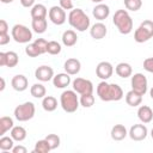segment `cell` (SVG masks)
Listing matches in <instances>:
<instances>
[{"mask_svg":"<svg viewBox=\"0 0 153 153\" xmlns=\"http://www.w3.org/2000/svg\"><path fill=\"white\" fill-rule=\"evenodd\" d=\"M33 43H35V44L37 45V48L39 49L41 54L47 53V47H48V41H47V39H44V38H37V39H35Z\"/></svg>","mask_w":153,"mask_h":153,"instance_id":"cell-38","label":"cell"},{"mask_svg":"<svg viewBox=\"0 0 153 153\" xmlns=\"http://www.w3.org/2000/svg\"><path fill=\"white\" fill-rule=\"evenodd\" d=\"M61 39H62V43L65 47H73L78 42V36L74 30H66L62 33Z\"/></svg>","mask_w":153,"mask_h":153,"instance_id":"cell-23","label":"cell"},{"mask_svg":"<svg viewBox=\"0 0 153 153\" xmlns=\"http://www.w3.org/2000/svg\"><path fill=\"white\" fill-rule=\"evenodd\" d=\"M10 35L8 33H0V45H6L10 43Z\"/></svg>","mask_w":153,"mask_h":153,"instance_id":"cell-42","label":"cell"},{"mask_svg":"<svg viewBox=\"0 0 153 153\" xmlns=\"http://www.w3.org/2000/svg\"><path fill=\"white\" fill-rule=\"evenodd\" d=\"M11 136H12V139L14 140V141H17V142H22V141H24L25 139H26V135H27V133H26V129L24 128V127H22V126H14L12 129H11Z\"/></svg>","mask_w":153,"mask_h":153,"instance_id":"cell-26","label":"cell"},{"mask_svg":"<svg viewBox=\"0 0 153 153\" xmlns=\"http://www.w3.org/2000/svg\"><path fill=\"white\" fill-rule=\"evenodd\" d=\"M63 68H65V72L68 73L69 75H76L81 69V63L78 59L71 57V59L66 60V62L63 65Z\"/></svg>","mask_w":153,"mask_h":153,"instance_id":"cell-17","label":"cell"},{"mask_svg":"<svg viewBox=\"0 0 153 153\" xmlns=\"http://www.w3.org/2000/svg\"><path fill=\"white\" fill-rule=\"evenodd\" d=\"M149 96H151V98L153 99V87H152V88L149 90Z\"/></svg>","mask_w":153,"mask_h":153,"instance_id":"cell-48","label":"cell"},{"mask_svg":"<svg viewBox=\"0 0 153 153\" xmlns=\"http://www.w3.org/2000/svg\"><path fill=\"white\" fill-rule=\"evenodd\" d=\"M153 37V22L149 19L143 20L134 31V41L136 43H145Z\"/></svg>","mask_w":153,"mask_h":153,"instance_id":"cell-5","label":"cell"},{"mask_svg":"<svg viewBox=\"0 0 153 153\" xmlns=\"http://www.w3.org/2000/svg\"><path fill=\"white\" fill-rule=\"evenodd\" d=\"M62 50L61 48V44L56 41H49L48 42V47H47V53L50 54V55H57L60 54Z\"/></svg>","mask_w":153,"mask_h":153,"instance_id":"cell-35","label":"cell"},{"mask_svg":"<svg viewBox=\"0 0 153 153\" xmlns=\"http://www.w3.org/2000/svg\"><path fill=\"white\" fill-rule=\"evenodd\" d=\"M73 90L79 94H86V93H93V84L88 79L84 78H75L72 81Z\"/></svg>","mask_w":153,"mask_h":153,"instance_id":"cell-9","label":"cell"},{"mask_svg":"<svg viewBox=\"0 0 153 153\" xmlns=\"http://www.w3.org/2000/svg\"><path fill=\"white\" fill-rule=\"evenodd\" d=\"M2 4H10V2H13L14 0H0Z\"/></svg>","mask_w":153,"mask_h":153,"instance_id":"cell-46","label":"cell"},{"mask_svg":"<svg viewBox=\"0 0 153 153\" xmlns=\"http://www.w3.org/2000/svg\"><path fill=\"white\" fill-rule=\"evenodd\" d=\"M30 14H31V18H32V19H37V18H47L48 10H47V7H45L43 4H35V5L31 7Z\"/></svg>","mask_w":153,"mask_h":153,"instance_id":"cell-25","label":"cell"},{"mask_svg":"<svg viewBox=\"0 0 153 153\" xmlns=\"http://www.w3.org/2000/svg\"><path fill=\"white\" fill-rule=\"evenodd\" d=\"M25 54H26L29 57H37V56L42 55L41 51H39V49L37 48V45H36L33 42H32V43H29V44L25 47Z\"/></svg>","mask_w":153,"mask_h":153,"instance_id":"cell-36","label":"cell"},{"mask_svg":"<svg viewBox=\"0 0 153 153\" xmlns=\"http://www.w3.org/2000/svg\"><path fill=\"white\" fill-rule=\"evenodd\" d=\"M42 108L48 112L55 111L57 108V99L53 96H45L44 98H42Z\"/></svg>","mask_w":153,"mask_h":153,"instance_id":"cell-28","label":"cell"},{"mask_svg":"<svg viewBox=\"0 0 153 153\" xmlns=\"http://www.w3.org/2000/svg\"><path fill=\"white\" fill-rule=\"evenodd\" d=\"M97 96L103 102H118L123 98V90L117 84H109L103 80L97 85Z\"/></svg>","mask_w":153,"mask_h":153,"instance_id":"cell-1","label":"cell"},{"mask_svg":"<svg viewBox=\"0 0 153 153\" xmlns=\"http://www.w3.org/2000/svg\"><path fill=\"white\" fill-rule=\"evenodd\" d=\"M48 17H49L50 22L54 23L55 25H62L66 23V19H67L66 11L61 6L50 7V10L48 11Z\"/></svg>","mask_w":153,"mask_h":153,"instance_id":"cell-10","label":"cell"},{"mask_svg":"<svg viewBox=\"0 0 153 153\" xmlns=\"http://www.w3.org/2000/svg\"><path fill=\"white\" fill-rule=\"evenodd\" d=\"M30 93L32 97L35 98H44L45 94H47V90H45V86L41 82H37V84H33L30 88Z\"/></svg>","mask_w":153,"mask_h":153,"instance_id":"cell-30","label":"cell"},{"mask_svg":"<svg viewBox=\"0 0 153 153\" xmlns=\"http://www.w3.org/2000/svg\"><path fill=\"white\" fill-rule=\"evenodd\" d=\"M11 85H12L13 90H16V91H18V92H23V91H25V90L27 88V86H29V80H27V78H26L25 75H23V74H17V75H14V76L12 78Z\"/></svg>","mask_w":153,"mask_h":153,"instance_id":"cell-18","label":"cell"},{"mask_svg":"<svg viewBox=\"0 0 153 153\" xmlns=\"http://www.w3.org/2000/svg\"><path fill=\"white\" fill-rule=\"evenodd\" d=\"M0 81H1V86H0V91H4V90H5V79H4V78H1V79H0Z\"/></svg>","mask_w":153,"mask_h":153,"instance_id":"cell-45","label":"cell"},{"mask_svg":"<svg viewBox=\"0 0 153 153\" xmlns=\"http://www.w3.org/2000/svg\"><path fill=\"white\" fill-rule=\"evenodd\" d=\"M128 135L134 141H142L147 137L148 129L145 126V123H137V124H134V126L130 127V129L128 131Z\"/></svg>","mask_w":153,"mask_h":153,"instance_id":"cell-11","label":"cell"},{"mask_svg":"<svg viewBox=\"0 0 153 153\" xmlns=\"http://www.w3.org/2000/svg\"><path fill=\"white\" fill-rule=\"evenodd\" d=\"M92 14L97 20L103 22L110 16V7L105 4H103V2L97 4L92 10Z\"/></svg>","mask_w":153,"mask_h":153,"instance_id":"cell-15","label":"cell"},{"mask_svg":"<svg viewBox=\"0 0 153 153\" xmlns=\"http://www.w3.org/2000/svg\"><path fill=\"white\" fill-rule=\"evenodd\" d=\"M60 6L66 10H73L74 8V0H60Z\"/></svg>","mask_w":153,"mask_h":153,"instance_id":"cell-40","label":"cell"},{"mask_svg":"<svg viewBox=\"0 0 153 153\" xmlns=\"http://www.w3.org/2000/svg\"><path fill=\"white\" fill-rule=\"evenodd\" d=\"M151 136H152V139H153V128H152V130H151Z\"/></svg>","mask_w":153,"mask_h":153,"instance_id":"cell-49","label":"cell"},{"mask_svg":"<svg viewBox=\"0 0 153 153\" xmlns=\"http://www.w3.org/2000/svg\"><path fill=\"white\" fill-rule=\"evenodd\" d=\"M108 33V29L105 26V24H103L102 22H98V23H94L91 29H90V35L93 39H103Z\"/></svg>","mask_w":153,"mask_h":153,"instance_id":"cell-16","label":"cell"},{"mask_svg":"<svg viewBox=\"0 0 153 153\" xmlns=\"http://www.w3.org/2000/svg\"><path fill=\"white\" fill-rule=\"evenodd\" d=\"M96 74L102 80H108L114 74V66L108 61H102L96 67Z\"/></svg>","mask_w":153,"mask_h":153,"instance_id":"cell-13","label":"cell"},{"mask_svg":"<svg viewBox=\"0 0 153 153\" xmlns=\"http://www.w3.org/2000/svg\"><path fill=\"white\" fill-rule=\"evenodd\" d=\"M14 127L13 118L10 116H2L0 118V135L4 136L7 131H10Z\"/></svg>","mask_w":153,"mask_h":153,"instance_id":"cell-29","label":"cell"},{"mask_svg":"<svg viewBox=\"0 0 153 153\" xmlns=\"http://www.w3.org/2000/svg\"><path fill=\"white\" fill-rule=\"evenodd\" d=\"M72 82L71 80V75L68 73H59L56 75H54L53 78V85L56 88H66L67 86H69V84Z\"/></svg>","mask_w":153,"mask_h":153,"instance_id":"cell-19","label":"cell"},{"mask_svg":"<svg viewBox=\"0 0 153 153\" xmlns=\"http://www.w3.org/2000/svg\"><path fill=\"white\" fill-rule=\"evenodd\" d=\"M35 78L38 81H42V82L50 81L54 78V69L50 66H47V65L39 66L35 71Z\"/></svg>","mask_w":153,"mask_h":153,"instance_id":"cell-14","label":"cell"},{"mask_svg":"<svg viewBox=\"0 0 153 153\" xmlns=\"http://www.w3.org/2000/svg\"><path fill=\"white\" fill-rule=\"evenodd\" d=\"M111 139L115 141H122L123 139L127 137L128 135V130L123 124H115L111 128Z\"/></svg>","mask_w":153,"mask_h":153,"instance_id":"cell-21","label":"cell"},{"mask_svg":"<svg viewBox=\"0 0 153 153\" xmlns=\"http://www.w3.org/2000/svg\"><path fill=\"white\" fill-rule=\"evenodd\" d=\"M19 56L16 51H1L0 53V66L13 68L18 65Z\"/></svg>","mask_w":153,"mask_h":153,"instance_id":"cell-12","label":"cell"},{"mask_svg":"<svg viewBox=\"0 0 153 153\" xmlns=\"http://www.w3.org/2000/svg\"><path fill=\"white\" fill-rule=\"evenodd\" d=\"M35 112H36L35 104L32 102H25V103L19 104V105L16 106V109L13 111V115H14V118L17 121L26 122V121L31 120L35 116Z\"/></svg>","mask_w":153,"mask_h":153,"instance_id":"cell-6","label":"cell"},{"mask_svg":"<svg viewBox=\"0 0 153 153\" xmlns=\"http://www.w3.org/2000/svg\"><path fill=\"white\" fill-rule=\"evenodd\" d=\"M26 152H27V149L22 145H17L12 148V153H26Z\"/></svg>","mask_w":153,"mask_h":153,"instance_id":"cell-43","label":"cell"},{"mask_svg":"<svg viewBox=\"0 0 153 153\" xmlns=\"http://www.w3.org/2000/svg\"><path fill=\"white\" fill-rule=\"evenodd\" d=\"M22 6L23 7H26V8H31L33 5H35V1L36 0H19Z\"/></svg>","mask_w":153,"mask_h":153,"instance_id":"cell-44","label":"cell"},{"mask_svg":"<svg viewBox=\"0 0 153 153\" xmlns=\"http://www.w3.org/2000/svg\"><path fill=\"white\" fill-rule=\"evenodd\" d=\"M45 140L49 142L51 149H56V148L60 146V143H61V139H60V136L56 135V134H48V135L45 136Z\"/></svg>","mask_w":153,"mask_h":153,"instance_id":"cell-37","label":"cell"},{"mask_svg":"<svg viewBox=\"0 0 153 153\" xmlns=\"http://www.w3.org/2000/svg\"><path fill=\"white\" fill-rule=\"evenodd\" d=\"M68 23L69 25L79 32H84L90 29L91 22L88 16L81 8H73L68 14Z\"/></svg>","mask_w":153,"mask_h":153,"instance_id":"cell-2","label":"cell"},{"mask_svg":"<svg viewBox=\"0 0 153 153\" xmlns=\"http://www.w3.org/2000/svg\"><path fill=\"white\" fill-rule=\"evenodd\" d=\"M80 105L84 108H91L94 104V96L93 93H86V94H80Z\"/></svg>","mask_w":153,"mask_h":153,"instance_id":"cell-33","label":"cell"},{"mask_svg":"<svg viewBox=\"0 0 153 153\" xmlns=\"http://www.w3.org/2000/svg\"><path fill=\"white\" fill-rule=\"evenodd\" d=\"M92 2H94V4H100V2H103L104 0H91Z\"/></svg>","mask_w":153,"mask_h":153,"instance_id":"cell-47","label":"cell"},{"mask_svg":"<svg viewBox=\"0 0 153 153\" xmlns=\"http://www.w3.org/2000/svg\"><path fill=\"white\" fill-rule=\"evenodd\" d=\"M143 69L148 73L153 74V56L152 57H147L143 60Z\"/></svg>","mask_w":153,"mask_h":153,"instance_id":"cell-39","label":"cell"},{"mask_svg":"<svg viewBox=\"0 0 153 153\" xmlns=\"http://www.w3.org/2000/svg\"><path fill=\"white\" fill-rule=\"evenodd\" d=\"M50 151H51V147H50L49 142L45 140V137L42 140H38L35 145V148H33L35 153H48Z\"/></svg>","mask_w":153,"mask_h":153,"instance_id":"cell-31","label":"cell"},{"mask_svg":"<svg viewBox=\"0 0 153 153\" xmlns=\"http://www.w3.org/2000/svg\"><path fill=\"white\" fill-rule=\"evenodd\" d=\"M60 105L63 109V111L72 114L78 110L80 106V100L76 96V92L74 90H66L60 96Z\"/></svg>","mask_w":153,"mask_h":153,"instance_id":"cell-4","label":"cell"},{"mask_svg":"<svg viewBox=\"0 0 153 153\" xmlns=\"http://www.w3.org/2000/svg\"><path fill=\"white\" fill-rule=\"evenodd\" d=\"M11 37L17 43H29L32 39V31L23 24H16L11 30Z\"/></svg>","mask_w":153,"mask_h":153,"instance_id":"cell-7","label":"cell"},{"mask_svg":"<svg viewBox=\"0 0 153 153\" xmlns=\"http://www.w3.org/2000/svg\"><path fill=\"white\" fill-rule=\"evenodd\" d=\"M112 23L122 35H129L133 31V19L127 10H117L112 17Z\"/></svg>","mask_w":153,"mask_h":153,"instance_id":"cell-3","label":"cell"},{"mask_svg":"<svg viewBox=\"0 0 153 153\" xmlns=\"http://www.w3.org/2000/svg\"><path fill=\"white\" fill-rule=\"evenodd\" d=\"M130 84H131V90L140 93L141 96L146 94L148 90V81H147V78L142 73H135L134 75H131Z\"/></svg>","mask_w":153,"mask_h":153,"instance_id":"cell-8","label":"cell"},{"mask_svg":"<svg viewBox=\"0 0 153 153\" xmlns=\"http://www.w3.org/2000/svg\"><path fill=\"white\" fill-rule=\"evenodd\" d=\"M137 117L141 123H149L153 120V110L148 105H140L137 109Z\"/></svg>","mask_w":153,"mask_h":153,"instance_id":"cell-20","label":"cell"},{"mask_svg":"<svg viewBox=\"0 0 153 153\" xmlns=\"http://www.w3.org/2000/svg\"><path fill=\"white\" fill-rule=\"evenodd\" d=\"M115 72L120 78H123V79L133 75V68L128 62H120L115 67Z\"/></svg>","mask_w":153,"mask_h":153,"instance_id":"cell-22","label":"cell"},{"mask_svg":"<svg viewBox=\"0 0 153 153\" xmlns=\"http://www.w3.org/2000/svg\"><path fill=\"white\" fill-rule=\"evenodd\" d=\"M142 102V96L137 92H135L134 90H130L127 92L126 94V103L129 105V106H139Z\"/></svg>","mask_w":153,"mask_h":153,"instance_id":"cell-24","label":"cell"},{"mask_svg":"<svg viewBox=\"0 0 153 153\" xmlns=\"http://www.w3.org/2000/svg\"><path fill=\"white\" fill-rule=\"evenodd\" d=\"M142 6V0H124V7L127 11L136 12L141 8Z\"/></svg>","mask_w":153,"mask_h":153,"instance_id":"cell-34","label":"cell"},{"mask_svg":"<svg viewBox=\"0 0 153 153\" xmlns=\"http://www.w3.org/2000/svg\"><path fill=\"white\" fill-rule=\"evenodd\" d=\"M14 147V140L12 139V136H1L0 139V149L2 152H7V151H12V148Z\"/></svg>","mask_w":153,"mask_h":153,"instance_id":"cell-32","label":"cell"},{"mask_svg":"<svg viewBox=\"0 0 153 153\" xmlns=\"http://www.w3.org/2000/svg\"><path fill=\"white\" fill-rule=\"evenodd\" d=\"M8 32V24L5 19L0 20V33H7Z\"/></svg>","mask_w":153,"mask_h":153,"instance_id":"cell-41","label":"cell"},{"mask_svg":"<svg viewBox=\"0 0 153 153\" xmlns=\"http://www.w3.org/2000/svg\"><path fill=\"white\" fill-rule=\"evenodd\" d=\"M47 18H37V19H32L31 22V27L33 30V32L36 33H43L47 31Z\"/></svg>","mask_w":153,"mask_h":153,"instance_id":"cell-27","label":"cell"}]
</instances>
